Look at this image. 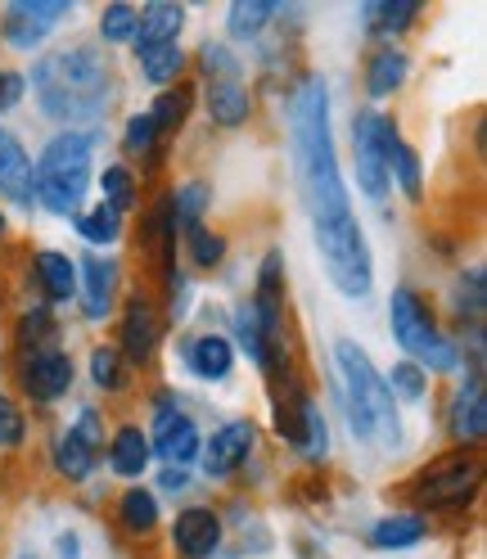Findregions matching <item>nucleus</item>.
I'll use <instances>...</instances> for the list:
<instances>
[{
  "mask_svg": "<svg viewBox=\"0 0 487 559\" xmlns=\"http://www.w3.org/2000/svg\"><path fill=\"white\" fill-rule=\"evenodd\" d=\"M289 135H294V163H298V186L302 203L311 213V226H334L353 217L347 203V186L334 158V135H330V91L321 78H302L294 91V114H289Z\"/></svg>",
  "mask_w": 487,
  "mask_h": 559,
  "instance_id": "1",
  "label": "nucleus"
},
{
  "mask_svg": "<svg viewBox=\"0 0 487 559\" xmlns=\"http://www.w3.org/2000/svg\"><path fill=\"white\" fill-rule=\"evenodd\" d=\"M32 91L59 122H95L109 104V63L99 50H55L32 68Z\"/></svg>",
  "mask_w": 487,
  "mask_h": 559,
  "instance_id": "2",
  "label": "nucleus"
},
{
  "mask_svg": "<svg viewBox=\"0 0 487 559\" xmlns=\"http://www.w3.org/2000/svg\"><path fill=\"white\" fill-rule=\"evenodd\" d=\"M334 361H338V379H343V411L347 425L361 442H379V447H397L402 442V419L393 406L389 383L379 379V370L370 366V357L353 338L334 343Z\"/></svg>",
  "mask_w": 487,
  "mask_h": 559,
  "instance_id": "3",
  "label": "nucleus"
},
{
  "mask_svg": "<svg viewBox=\"0 0 487 559\" xmlns=\"http://www.w3.org/2000/svg\"><path fill=\"white\" fill-rule=\"evenodd\" d=\"M91 150H95V135H86V131H63L46 145L37 177H32V194H37L55 217H73L82 207V194L91 186Z\"/></svg>",
  "mask_w": 487,
  "mask_h": 559,
  "instance_id": "4",
  "label": "nucleus"
},
{
  "mask_svg": "<svg viewBox=\"0 0 487 559\" xmlns=\"http://www.w3.org/2000/svg\"><path fill=\"white\" fill-rule=\"evenodd\" d=\"M317 249L325 262V275L334 280V289L343 298H366L370 294V280H375V262H370V243L357 226V217L334 222L317 230Z\"/></svg>",
  "mask_w": 487,
  "mask_h": 559,
  "instance_id": "5",
  "label": "nucleus"
},
{
  "mask_svg": "<svg viewBox=\"0 0 487 559\" xmlns=\"http://www.w3.org/2000/svg\"><path fill=\"white\" fill-rule=\"evenodd\" d=\"M389 321H393V338L406 347L411 357H420V361L433 366V370H456V366H461L456 347H451V343L433 330V317L420 307V298H415L411 289H397V294H393ZM425 366H420V370H425Z\"/></svg>",
  "mask_w": 487,
  "mask_h": 559,
  "instance_id": "6",
  "label": "nucleus"
},
{
  "mask_svg": "<svg viewBox=\"0 0 487 559\" xmlns=\"http://www.w3.org/2000/svg\"><path fill=\"white\" fill-rule=\"evenodd\" d=\"M389 135H393V127H389L384 114H375V109L357 114V122H353L357 181H361V190L370 199H384V190H389Z\"/></svg>",
  "mask_w": 487,
  "mask_h": 559,
  "instance_id": "7",
  "label": "nucleus"
},
{
  "mask_svg": "<svg viewBox=\"0 0 487 559\" xmlns=\"http://www.w3.org/2000/svg\"><path fill=\"white\" fill-rule=\"evenodd\" d=\"M478 461L470 456H451V461H438L433 469H425L420 487H415V497H420L425 506H461L474 497L478 487Z\"/></svg>",
  "mask_w": 487,
  "mask_h": 559,
  "instance_id": "8",
  "label": "nucleus"
},
{
  "mask_svg": "<svg viewBox=\"0 0 487 559\" xmlns=\"http://www.w3.org/2000/svg\"><path fill=\"white\" fill-rule=\"evenodd\" d=\"M68 14V0H14L5 10V37L14 50H32Z\"/></svg>",
  "mask_w": 487,
  "mask_h": 559,
  "instance_id": "9",
  "label": "nucleus"
},
{
  "mask_svg": "<svg viewBox=\"0 0 487 559\" xmlns=\"http://www.w3.org/2000/svg\"><path fill=\"white\" fill-rule=\"evenodd\" d=\"M154 451L158 456L177 469L186 461H194V451H199V429H194V419L186 411H171L163 406L158 419H154Z\"/></svg>",
  "mask_w": 487,
  "mask_h": 559,
  "instance_id": "10",
  "label": "nucleus"
},
{
  "mask_svg": "<svg viewBox=\"0 0 487 559\" xmlns=\"http://www.w3.org/2000/svg\"><path fill=\"white\" fill-rule=\"evenodd\" d=\"M253 425L249 419H230V425H222L213 438H207V447H203V469L213 474V478H222V474H230L243 456L253 451Z\"/></svg>",
  "mask_w": 487,
  "mask_h": 559,
  "instance_id": "11",
  "label": "nucleus"
},
{
  "mask_svg": "<svg viewBox=\"0 0 487 559\" xmlns=\"http://www.w3.org/2000/svg\"><path fill=\"white\" fill-rule=\"evenodd\" d=\"M23 383L37 402H55V397L68 393V383H73V366H68L63 353H32V361L23 370Z\"/></svg>",
  "mask_w": 487,
  "mask_h": 559,
  "instance_id": "12",
  "label": "nucleus"
},
{
  "mask_svg": "<svg viewBox=\"0 0 487 559\" xmlns=\"http://www.w3.org/2000/svg\"><path fill=\"white\" fill-rule=\"evenodd\" d=\"M171 542L181 546L186 559H207L222 542V523L213 510H186L177 519V528H171Z\"/></svg>",
  "mask_w": 487,
  "mask_h": 559,
  "instance_id": "13",
  "label": "nucleus"
},
{
  "mask_svg": "<svg viewBox=\"0 0 487 559\" xmlns=\"http://www.w3.org/2000/svg\"><path fill=\"white\" fill-rule=\"evenodd\" d=\"M451 433L461 442H478L487 433V402H483V370L470 374V383L451 402Z\"/></svg>",
  "mask_w": 487,
  "mask_h": 559,
  "instance_id": "14",
  "label": "nucleus"
},
{
  "mask_svg": "<svg viewBox=\"0 0 487 559\" xmlns=\"http://www.w3.org/2000/svg\"><path fill=\"white\" fill-rule=\"evenodd\" d=\"M186 23V10L181 5H171V0H154V5L135 19V46L150 50V46H163V41H177V32Z\"/></svg>",
  "mask_w": 487,
  "mask_h": 559,
  "instance_id": "15",
  "label": "nucleus"
},
{
  "mask_svg": "<svg viewBox=\"0 0 487 559\" xmlns=\"http://www.w3.org/2000/svg\"><path fill=\"white\" fill-rule=\"evenodd\" d=\"M0 194H10L14 203H32V163L5 131H0Z\"/></svg>",
  "mask_w": 487,
  "mask_h": 559,
  "instance_id": "16",
  "label": "nucleus"
},
{
  "mask_svg": "<svg viewBox=\"0 0 487 559\" xmlns=\"http://www.w3.org/2000/svg\"><path fill=\"white\" fill-rule=\"evenodd\" d=\"M154 343H158V317L145 298H135L122 317V347H127L131 361H145L154 353Z\"/></svg>",
  "mask_w": 487,
  "mask_h": 559,
  "instance_id": "17",
  "label": "nucleus"
},
{
  "mask_svg": "<svg viewBox=\"0 0 487 559\" xmlns=\"http://www.w3.org/2000/svg\"><path fill=\"white\" fill-rule=\"evenodd\" d=\"M82 275H86L82 307H86V317H91V321H99L104 311L114 307V280H118V266H114L109 258H86Z\"/></svg>",
  "mask_w": 487,
  "mask_h": 559,
  "instance_id": "18",
  "label": "nucleus"
},
{
  "mask_svg": "<svg viewBox=\"0 0 487 559\" xmlns=\"http://www.w3.org/2000/svg\"><path fill=\"white\" fill-rule=\"evenodd\" d=\"M249 91H243L239 82H207V114H213L222 127H239L243 118H249Z\"/></svg>",
  "mask_w": 487,
  "mask_h": 559,
  "instance_id": "19",
  "label": "nucleus"
},
{
  "mask_svg": "<svg viewBox=\"0 0 487 559\" xmlns=\"http://www.w3.org/2000/svg\"><path fill=\"white\" fill-rule=\"evenodd\" d=\"M425 537V519L420 514H393L384 523H375V533H370V546L375 550H406Z\"/></svg>",
  "mask_w": 487,
  "mask_h": 559,
  "instance_id": "20",
  "label": "nucleus"
},
{
  "mask_svg": "<svg viewBox=\"0 0 487 559\" xmlns=\"http://www.w3.org/2000/svg\"><path fill=\"white\" fill-rule=\"evenodd\" d=\"M190 366L199 379H226L230 374V343L217 334H203L190 343Z\"/></svg>",
  "mask_w": 487,
  "mask_h": 559,
  "instance_id": "21",
  "label": "nucleus"
},
{
  "mask_svg": "<svg viewBox=\"0 0 487 559\" xmlns=\"http://www.w3.org/2000/svg\"><path fill=\"white\" fill-rule=\"evenodd\" d=\"M91 465H95V451L68 429V433H59L55 438V469L63 474V478H73V483H82L86 474H91Z\"/></svg>",
  "mask_w": 487,
  "mask_h": 559,
  "instance_id": "22",
  "label": "nucleus"
},
{
  "mask_svg": "<svg viewBox=\"0 0 487 559\" xmlns=\"http://www.w3.org/2000/svg\"><path fill=\"white\" fill-rule=\"evenodd\" d=\"M37 266H41V280H46V289H50L55 302L78 298V266H73V258H63V253L46 249V253L37 258Z\"/></svg>",
  "mask_w": 487,
  "mask_h": 559,
  "instance_id": "23",
  "label": "nucleus"
},
{
  "mask_svg": "<svg viewBox=\"0 0 487 559\" xmlns=\"http://www.w3.org/2000/svg\"><path fill=\"white\" fill-rule=\"evenodd\" d=\"M402 78H406V55L393 50V46H384V50L370 59V68H366V91L370 95H389V91L402 86Z\"/></svg>",
  "mask_w": 487,
  "mask_h": 559,
  "instance_id": "24",
  "label": "nucleus"
},
{
  "mask_svg": "<svg viewBox=\"0 0 487 559\" xmlns=\"http://www.w3.org/2000/svg\"><path fill=\"white\" fill-rule=\"evenodd\" d=\"M109 461L122 478H135V474H145V461H150V442L141 429H122L114 438V451H109Z\"/></svg>",
  "mask_w": 487,
  "mask_h": 559,
  "instance_id": "25",
  "label": "nucleus"
},
{
  "mask_svg": "<svg viewBox=\"0 0 487 559\" xmlns=\"http://www.w3.org/2000/svg\"><path fill=\"white\" fill-rule=\"evenodd\" d=\"M389 167L397 171V186H402L411 199H420V158H415V150L406 145L397 131L389 135Z\"/></svg>",
  "mask_w": 487,
  "mask_h": 559,
  "instance_id": "26",
  "label": "nucleus"
},
{
  "mask_svg": "<svg viewBox=\"0 0 487 559\" xmlns=\"http://www.w3.org/2000/svg\"><path fill=\"white\" fill-rule=\"evenodd\" d=\"M141 68H145V78L150 82H171L181 73V46L177 41H163V46H150V50H141Z\"/></svg>",
  "mask_w": 487,
  "mask_h": 559,
  "instance_id": "27",
  "label": "nucleus"
},
{
  "mask_svg": "<svg viewBox=\"0 0 487 559\" xmlns=\"http://www.w3.org/2000/svg\"><path fill=\"white\" fill-rule=\"evenodd\" d=\"M415 19V0H370L366 5V23L379 32H402Z\"/></svg>",
  "mask_w": 487,
  "mask_h": 559,
  "instance_id": "28",
  "label": "nucleus"
},
{
  "mask_svg": "<svg viewBox=\"0 0 487 559\" xmlns=\"http://www.w3.org/2000/svg\"><path fill=\"white\" fill-rule=\"evenodd\" d=\"M78 230H82V239H91V243H114V239H118V230H122V222H118V207H109V203H95L91 213L78 222Z\"/></svg>",
  "mask_w": 487,
  "mask_h": 559,
  "instance_id": "29",
  "label": "nucleus"
},
{
  "mask_svg": "<svg viewBox=\"0 0 487 559\" xmlns=\"http://www.w3.org/2000/svg\"><path fill=\"white\" fill-rule=\"evenodd\" d=\"M122 523L131 533H150L158 523V501L150 492H141V487H131V492L122 497Z\"/></svg>",
  "mask_w": 487,
  "mask_h": 559,
  "instance_id": "30",
  "label": "nucleus"
},
{
  "mask_svg": "<svg viewBox=\"0 0 487 559\" xmlns=\"http://www.w3.org/2000/svg\"><path fill=\"white\" fill-rule=\"evenodd\" d=\"M271 14H275V0H239V5H230V32L235 37H253Z\"/></svg>",
  "mask_w": 487,
  "mask_h": 559,
  "instance_id": "31",
  "label": "nucleus"
},
{
  "mask_svg": "<svg viewBox=\"0 0 487 559\" xmlns=\"http://www.w3.org/2000/svg\"><path fill=\"white\" fill-rule=\"evenodd\" d=\"M298 442H302V451L311 461H321L325 451H330V442H325V415L317 411V402H302V425H298Z\"/></svg>",
  "mask_w": 487,
  "mask_h": 559,
  "instance_id": "32",
  "label": "nucleus"
},
{
  "mask_svg": "<svg viewBox=\"0 0 487 559\" xmlns=\"http://www.w3.org/2000/svg\"><path fill=\"white\" fill-rule=\"evenodd\" d=\"M135 14L131 5H109L104 10V19H99V32H104V41H131L135 37Z\"/></svg>",
  "mask_w": 487,
  "mask_h": 559,
  "instance_id": "33",
  "label": "nucleus"
},
{
  "mask_svg": "<svg viewBox=\"0 0 487 559\" xmlns=\"http://www.w3.org/2000/svg\"><path fill=\"white\" fill-rule=\"evenodd\" d=\"M389 393H397L402 402H420V397H425V370L415 366V361L393 366V383H389Z\"/></svg>",
  "mask_w": 487,
  "mask_h": 559,
  "instance_id": "34",
  "label": "nucleus"
},
{
  "mask_svg": "<svg viewBox=\"0 0 487 559\" xmlns=\"http://www.w3.org/2000/svg\"><path fill=\"white\" fill-rule=\"evenodd\" d=\"M203 207H207V190H203L199 181H190V186H181V190H177V217H181V226H186V230L203 222Z\"/></svg>",
  "mask_w": 487,
  "mask_h": 559,
  "instance_id": "35",
  "label": "nucleus"
},
{
  "mask_svg": "<svg viewBox=\"0 0 487 559\" xmlns=\"http://www.w3.org/2000/svg\"><path fill=\"white\" fill-rule=\"evenodd\" d=\"M186 235H190V258H194L199 266H217V262H222V253H226V243H222L217 235H207L203 226H190Z\"/></svg>",
  "mask_w": 487,
  "mask_h": 559,
  "instance_id": "36",
  "label": "nucleus"
},
{
  "mask_svg": "<svg viewBox=\"0 0 487 559\" xmlns=\"http://www.w3.org/2000/svg\"><path fill=\"white\" fill-rule=\"evenodd\" d=\"M239 343H243V353H249L258 366L266 361V334H262V325H258V317H253V307L239 311Z\"/></svg>",
  "mask_w": 487,
  "mask_h": 559,
  "instance_id": "37",
  "label": "nucleus"
},
{
  "mask_svg": "<svg viewBox=\"0 0 487 559\" xmlns=\"http://www.w3.org/2000/svg\"><path fill=\"white\" fill-rule=\"evenodd\" d=\"M181 118H186V95H181V91H177V95H158V99H154V109H150L154 131H171V127H181Z\"/></svg>",
  "mask_w": 487,
  "mask_h": 559,
  "instance_id": "38",
  "label": "nucleus"
},
{
  "mask_svg": "<svg viewBox=\"0 0 487 559\" xmlns=\"http://www.w3.org/2000/svg\"><path fill=\"white\" fill-rule=\"evenodd\" d=\"M203 68L213 73L207 82H239V63L226 46H203Z\"/></svg>",
  "mask_w": 487,
  "mask_h": 559,
  "instance_id": "39",
  "label": "nucleus"
},
{
  "mask_svg": "<svg viewBox=\"0 0 487 559\" xmlns=\"http://www.w3.org/2000/svg\"><path fill=\"white\" fill-rule=\"evenodd\" d=\"M91 374H95L99 389H118L122 370H118V353H114V347H95V353H91Z\"/></svg>",
  "mask_w": 487,
  "mask_h": 559,
  "instance_id": "40",
  "label": "nucleus"
},
{
  "mask_svg": "<svg viewBox=\"0 0 487 559\" xmlns=\"http://www.w3.org/2000/svg\"><path fill=\"white\" fill-rule=\"evenodd\" d=\"M104 203L118 207V213L131 203V177H127V167H109V171H104Z\"/></svg>",
  "mask_w": 487,
  "mask_h": 559,
  "instance_id": "41",
  "label": "nucleus"
},
{
  "mask_svg": "<svg viewBox=\"0 0 487 559\" xmlns=\"http://www.w3.org/2000/svg\"><path fill=\"white\" fill-rule=\"evenodd\" d=\"M19 438H23V415L14 411V402H10V397H0V442L14 447Z\"/></svg>",
  "mask_w": 487,
  "mask_h": 559,
  "instance_id": "42",
  "label": "nucleus"
},
{
  "mask_svg": "<svg viewBox=\"0 0 487 559\" xmlns=\"http://www.w3.org/2000/svg\"><path fill=\"white\" fill-rule=\"evenodd\" d=\"M150 145H154V122H150V114L131 118V122H127V150L141 154V150H150Z\"/></svg>",
  "mask_w": 487,
  "mask_h": 559,
  "instance_id": "43",
  "label": "nucleus"
},
{
  "mask_svg": "<svg viewBox=\"0 0 487 559\" xmlns=\"http://www.w3.org/2000/svg\"><path fill=\"white\" fill-rule=\"evenodd\" d=\"M19 95H23V78L19 73H0V114L14 109Z\"/></svg>",
  "mask_w": 487,
  "mask_h": 559,
  "instance_id": "44",
  "label": "nucleus"
},
{
  "mask_svg": "<svg viewBox=\"0 0 487 559\" xmlns=\"http://www.w3.org/2000/svg\"><path fill=\"white\" fill-rule=\"evenodd\" d=\"M91 451L99 447V419H95V411H82V419H78V429H73Z\"/></svg>",
  "mask_w": 487,
  "mask_h": 559,
  "instance_id": "45",
  "label": "nucleus"
},
{
  "mask_svg": "<svg viewBox=\"0 0 487 559\" xmlns=\"http://www.w3.org/2000/svg\"><path fill=\"white\" fill-rule=\"evenodd\" d=\"M50 330V317L46 311H32V317H23V338H41Z\"/></svg>",
  "mask_w": 487,
  "mask_h": 559,
  "instance_id": "46",
  "label": "nucleus"
},
{
  "mask_svg": "<svg viewBox=\"0 0 487 559\" xmlns=\"http://www.w3.org/2000/svg\"><path fill=\"white\" fill-rule=\"evenodd\" d=\"M186 483H190V478H186L181 469H167V474H163V487H167V492H181Z\"/></svg>",
  "mask_w": 487,
  "mask_h": 559,
  "instance_id": "47",
  "label": "nucleus"
},
{
  "mask_svg": "<svg viewBox=\"0 0 487 559\" xmlns=\"http://www.w3.org/2000/svg\"><path fill=\"white\" fill-rule=\"evenodd\" d=\"M59 555L63 559H78V537H59Z\"/></svg>",
  "mask_w": 487,
  "mask_h": 559,
  "instance_id": "48",
  "label": "nucleus"
},
{
  "mask_svg": "<svg viewBox=\"0 0 487 559\" xmlns=\"http://www.w3.org/2000/svg\"><path fill=\"white\" fill-rule=\"evenodd\" d=\"M19 559H37V555H19Z\"/></svg>",
  "mask_w": 487,
  "mask_h": 559,
  "instance_id": "49",
  "label": "nucleus"
},
{
  "mask_svg": "<svg viewBox=\"0 0 487 559\" xmlns=\"http://www.w3.org/2000/svg\"><path fill=\"white\" fill-rule=\"evenodd\" d=\"M0 230H5V217H0Z\"/></svg>",
  "mask_w": 487,
  "mask_h": 559,
  "instance_id": "50",
  "label": "nucleus"
}]
</instances>
